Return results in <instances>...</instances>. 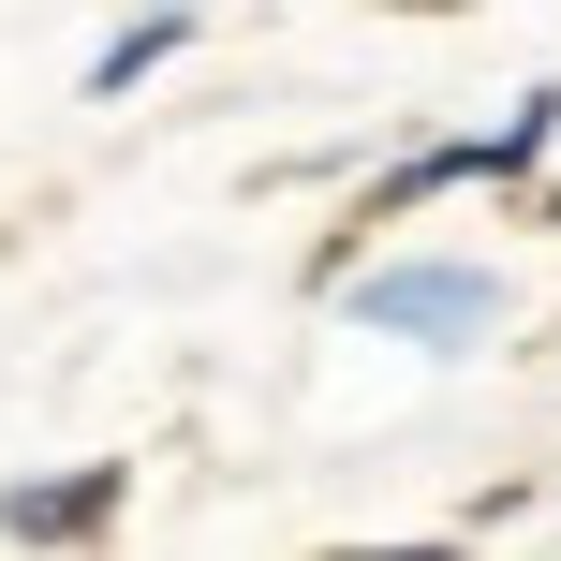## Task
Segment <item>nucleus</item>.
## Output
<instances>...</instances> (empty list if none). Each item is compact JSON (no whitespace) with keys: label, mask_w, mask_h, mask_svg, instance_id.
<instances>
[{"label":"nucleus","mask_w":561,"mask_h":561,"mask_svg":"<svg viewBox=\"0 0 561 561\" xmlns=\"http://www.w3.org/2000/svg\"><path fill=\"white\" fill-rule=\"evenodd\" d=\"M547 222H561V193H547Z\"/></svg>","instance_id":"obj_4"},{"label":"nucleus","mask_w":561,"mask_h":561,"mask_svg":"<svg viewBox=\"0 0 561 561\" xmlns=\"http://www.w3.org/2000/svg\"><path fill=\"white\" fill-rule=\"evenodd\" d=\"M148 59H178V15H148V30H118V45H104V59H89V89H134V75H148Z\"/></svg>","instance_id":"obj_3"},{"label":"nucleus","mask_w":561,"mask_h":561,"mask_svg":"<svg viewBox=\"0 0 561 561\" xmlns=\"http://www.w3.org/2000/svg\"><path fill=\"white\" fill-rule=\"evenodd\" d=\"M488 310H503L488 266H385V280H355V325H399V340H473Z\"/></svg>","instance_id":"obj_1"},{"label":"nucleus","mask_w":561,"mask_h":561,"mask_svg":"<svg viewBox=\"0 0 561 561\" xmlns=\"http://www.w3.org/2000/svg\"><path fill=\"white\" fill-rule=\"evenodd\" d=\"M118 488H134L118 458H89V473H59V488H0V533H15V547H75V533L118 517Z\"/></svg>","instance_id":"obj_2"}]
</instances>
